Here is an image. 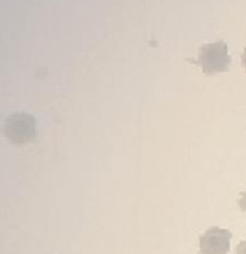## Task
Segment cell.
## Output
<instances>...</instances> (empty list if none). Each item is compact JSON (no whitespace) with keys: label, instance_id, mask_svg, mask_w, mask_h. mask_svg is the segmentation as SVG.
Listing matches in <instances>:
<instances>
[{"label":"cell","instance_id":"1","mask_svg":"<svg viewBox=\"0 0 246 254\" xmlns=\"http://www.w3.org/2000/svg\"><path fill=\"white\" fill-rule=\"evenodd\" d=\"M196 64L202 67L203 73L209 76L228 72L231 66V56L226 42L218 40L203 45L199 51V58Z\"/></svg>","mask_w":246,"mask_h":254},{"label":"cell","instance_id":"2","mask_svg":"<svg viewBox=\"0 0 246 254\" xmlns=\"http://www.w3.org/2000/svg\"><path fill=\"white\" fill-rule=\"evenodd\" d=\"M4 134L14 145H26L38 136V122L30 114L17 112L4 122Z\"/></svg>","mask_w":246,"mask_h":254},{"label":"cell","instance_id":"3","mask_svg":"<svg viewBox=\"0 0 246 254\" xmlns=\"http://www.w3.org/2000/svg\"><path fill=\"white\" fill-rule=\"evenodd\" d=\"M232 233L226 228L212 227L200 237L199 253L200 254H228L231 249Z\"/></svg>","mask_w":246,"mask_h":254},{"label":"cell","instance_id":"4","mask_svg":"<svg viewBox=\"0 0 246 254\" xmlns=\"http://www.w3.org/2000/svg\"><path fill=\"white\" fill-rule=\"evenodd\" d=\"M236 254H246V240L241 241L236 247Z\"/></svg>","mask_w":246,"mask_h":254},{"label":"cell","instance_id":"5","mask_svg":"<svg viewBox=\"0 0 246 254\" xmlns=\"http://www.w3.org/2000/svg\"><path fill=\"white\" fill-rule=\"evenodd\" d=\"M238 204H239V208H241L242 211H246V192H244V194L241 195Z\"/></svg>","mask_w":246,"mask_h":254},{"label":"cell","instance_id":"6","mask_svg":"<svg viewBox=\"0 0 246 254\" xmlns=\"http://www.w3.org/2000/svg\"><path fill=\"white\" fill-rule=\"evenodd\" d=\"M242 65H244V69L246 70V48L244 49V52H242Z\"/></svg>","mask_w":246,"mask_h":254}]
</instances>
